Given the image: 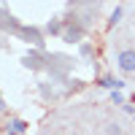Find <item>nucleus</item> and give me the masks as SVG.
I'll use <instances>...</instances> for the list:
<instances>
[{"mask_svg": "<svg viewBox=\"0 0 135 135\" xmlns=\"http://www.w3.org/2000/svg\"><path fill=\"white\" fill-rule=\"evenodd\" d=\"M111 100H114L116 105H124V97H122V92H119V89H114V92H111Z\"/></svg>", "mask_w": 135, "mask_h": 135, "instance_id": "0eeeda50", "label": "nucleus"}, {"mask_svg": "<svg viewBox=\"0 0 135 135\" xmlns=\"http://www.w3.org/2000/svg\"><path fill=\"white\" fill-rule=\"evenodd\" d=\"M25 62H27V65H32V68H41V57H38V54H27Z\"/></svg>", "mask_w": 135, "mask_h": 135, "instance_id": "423d86ee", "label": "nucleus"}, {"mask_svg": "<svg viewBox=\"0 0 135 135\" xmlns=\"http://www.w3.org/2000/svg\"><path fill=\"white\" fill-rule=\"evenodd\" d=\"M81 35H84V27H81V25H73V27H68V32H65V41L76 43V41H81Z\"/></svg>", "mask_w": 135, "mask_h": 135, "instance_id": "f03ea898", "label": "nucleus"}, {"mask_svg": "<svg viewBox=\"0 0 135 135\" xmlns=\"http://www.w3.org/2000/svg\"><path fill=\"white\" fill-rule=\"evenodd\" d=\"M22 35H25L27 41H32L35 46H41V43H43V41H41V32H38V30H32V27H25V30H22Z\"/></svg>", "mask_w": 135, "mask_h": 135, "instance_id": "7ed1b4c3", "label": "nucleus"}, {"mask_svg": "<svg viewBox=\"0 0 135 135\" xmlns=\"http://www.w3.org/2000/svg\"><path fill=\"white\" fill-rule=\"evenodd\" d=\"M100 86H105V89H111V92H114V89H122V86H124V81H119V78H111V76H105L103 81H100Z\"/></svg>", "mask_w": 135, "mask_h": 135, "instance_id": "20e7f679", "label": "nucleus"}, {"mask_svg": "<svg viewBox=\"0 0 135 135\" xmlns=\"http://www.w3.org/2000/svg\"><path fill=\"white\" fill-rule=\"evenodd\" d=\"M3 108H6V103H3V97H0V111H3Z\"/></svg>", "mask_w": 135, "mask_h": 135, "instance_id": "1a4fd4ad", "label": "nucleus"}, {"mask_svg": "<svg viewBox=\"0 0 135 135\" xmlns=\"http://www.w3.org/2000/svg\"><path fill=\"white\" fill-rule=\"evenodd\" d=\"M116 65L122 73H135V49H122L116 54Z\"/></svg>", "mask_w": 135, "mask_h": 135, "instance_id": "f257e3e1", "label": "nucleus"}, {"mask_svg": "<svg viewBox=\"0 0 135 135\" xmlns=\"http://www.w3.org/2000/svg\"><path fill=\"white\" fill-rule=\"evenodd\" d=\"M119 19H122V8H116V11H114V14H111V25H116V22H119Z\"/></svg>", "mask_w": 135, "mask_h": 135, "instance_id": "6e6552de", "label": "nucleus"}, {"mask_svg": "<svg viewBox=\"0 0 135 135\" xmlns=\"http://www.w3.org/2000/svg\"><path fill=\"white\" fill-rule=\"evenodd\" d=\"M11 130H14V132H19V135H22V132L27 130V124H25V122H22V119H11Z\"/></svg>", "mask_w": 135, "mask_h": 135, "instance_id": "39448f33", "label": "nucleus"}]
</instances>
